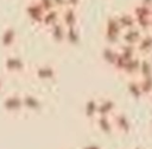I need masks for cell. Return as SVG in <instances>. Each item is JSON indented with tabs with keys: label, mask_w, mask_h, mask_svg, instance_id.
<instances>
[{
	"label": "cell",
	"mask_w": 152,
	"mask_h": 149,
	"mask_svg": "<svg viewBox=\"0 0 152 149\" xmlns=\"http://www.w3.org/2000/svg\"><path fill=\"white\" fill-rule=\"evenodd\" d=\"M83 0H26V17L33 29L55 43L80 38Z\"/></svg>",
	"instance_id": "cell-2"
},
{
	"label": "cell",
	"mask_w": 152,
	"mask_h": 149,
	"mask_svg": "<svg viewBox=\"0 0 152 149\" xmlns=\"http://www.w3.org/2000/svg\"><path fill=\"white\" fill-rule=\"evenodd\" d=\"M1 42L0 103L13 113L39 110L57 83L53 66L24 49L13 29L2 36Z\"/></svg>",
	"instance_id": "cell-1"
}]
</instances>
